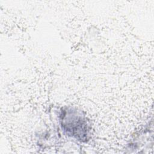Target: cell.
<instances>
[{
    "mask_svg": "<svg viewBox=\"0 0 154 154\" xmlns=\"http://www.w3.org/2000/svg\"><path fill=\"white\" fill-rule=\"evenodd\" d=\"M76 111L68 110L61 115V126L68 134L75 137H79L81 139L84 135H87V122L81 115L76 114Z\"/></svg>",
    "mask_w": 154,
    "mask_h": 154,
    "instance_id": "obj_1",
    "label": "cell"
}]
</instances>
